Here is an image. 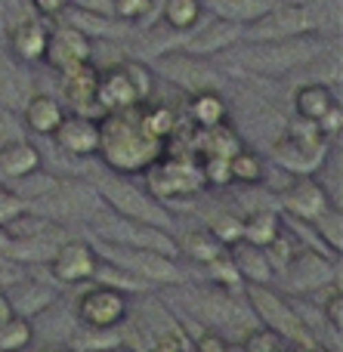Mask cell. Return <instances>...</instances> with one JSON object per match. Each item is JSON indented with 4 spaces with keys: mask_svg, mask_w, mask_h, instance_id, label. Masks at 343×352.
I'll return each instance as SVG.
<instances>
[{
    "mask_svg": "<svg viewBox=\"0 0 343 352\" xmlns=\"http://www.w3.org/2000/svg\"><path fill=\"white\" fill-rule=\"evenodd\" d=\"M118 176L146 173L164 155V142L148 136L140 121V109L111 111L99 121V152Z\"/></svg>",
    "mask_w": 343,
    "mask_h": 352,
    "instance_id": "obj_1",
    "label": "cell"
},
{
    "mask_svg": "<svg viewBox=\"0 0 343 352\" xmlns=\"http://www.w3.org/2000/svg\"><path fill=\"white\" fill-rule=\"evenodd\" d=\"M325 50V43L316 34L291 37V41H266V43H247L241 53V68L254 74H288L300 65H309L316 56Z\"/></svg>",
    "mask_w": 343,
    "mask_h": 352,
    "instance_id": "obj_2",
    "label": "cell"
},
{
    "mask_svg": "<svg viewBox=\"0 0 343 352\" xmlns=\"http://www.w3.org/2000/svg\"><path fill=\"white\" fill-rule=\"evenodd\" d=\"M272 158L291 176H313L328 158V140L319 133L316 121L294 118L272 146Z\"/></svg>",
    "mask_w": 343,
    "mask_h": 352,
    "instance_id": "obj_3",
    "label": "cell"
},
{
    "mask_svg": "<svg viewBox=\"0 0 343 352\" xmlns=\"http://www.w3.org/2000/svg\"><path fill=\"white\" fill-rule=\"evenodd\" d=\"M96 192H99V198H102V204H109V210L118 213V217L170 232V213L164 210V204H161L158 198H152L146 188L124 179V176H109V179H102Z\"/></svg>",
    "mask_w": 343,
    "mask_h": 352,
    "instance_id": "obj_4",
    "label": "cell"
},
{
    "mask_svg": "<svg viewBox=\"0 0 343 352\" xmlns=\"http://www.w3.org/2000/svg\"><path fill=\"white\" fill-rule=\"evenodd\" d=\"M316 34V16L307 3L297 0H276L257 22L241 31L245 43H266V41H291V37Z\"/></svg>",
    "mask_w": 343,
    "mask_h": 352,
    "instance_id": "obj_5",
    "label": "cell"
},
{
    "mask_svg": "<svg viewBox=\"0 0 343 352\" xmlns=\"http://www.w3.org/2000/svg\"><path fill=\"white\" fill-rule=\"evenodd\" d=\"M146 179H148V195L158 201L192 198V195L208 188L195 155H186V158L183 155H161L146 170Z\"/></svg>",
    "mask_w": 343,
    "mask_h": 352,
    "instance_id": "obj_6",
    "label": "cell"
},
{
    "mask_svg": "<svg viewBox=\"0 0 343 352\" xmlns=\"http://www.w3.org/2000/svg\"><path fill=\"white\" fill-rule=\"evenodd\" d=\"M93 229L102 235L105 244H121V248H142V250H158V254L177 256L179 248L173 241L170 232L155 229L146 223H133V219H124L118 213L102 210L99 217H93Z\"/></svg>",
    "mask_w": 343,
    "mask_h": 352,
    "instance_id": "obj_7",
    "label": "cell"
},
{
    "mask_svg": "<svg viewBox=\"0 0 343 352\" xmlns=\"http://www.w3.org/2000/svg\"><path fill=\"white\" fill-rule=\"evenodd\" d=\"M105 210L96 188L78 186V182H62L49 195L31 201L28 213H37L43 219H93Z\"/></svg>",
    "mask_w": 343,
    "mask_h": 352,
    "instance_id": "obj_8",
    "label": "cell"
},
{
    "mask_svg": "<svg viewBox=\"0 0 343 352\" xmlns=\"http://www.w3.org/2000/svg\"><path fill=\"white\" fill-rule=\"evenodd\" d=\"M247 297H251V306L257 312V318L269 328V334H276L278 340L297 343V346H309V328L269 285H251L247 287Z\"/></svg>",
    "mask_w": 343,
    "mask_h": 352,
    "instance_id": "obj_9",
    "label": "cell"
},
{
    "mask_svg": "<svg viewBox=\"0 0 343 352\" xmlns=\"http://www.w3.org/2000/svg\"><path fill=\"white\" fill-rule=\"evenodd\" d=\"M102 256L118 269H127L130 275L148 281V285H177L183 281V269L177 260L158 250H142V248H121V244H105L102 241Z\"/></svg>",
    "mask_w": 343,
    "mask_h": 352,
    "instance_id": "obj_10",
    "label": "cell"
},
{
    "mask_svg": "<svg viewBox=\"0 0 343 352\" xmlns=\"http://www.w3.org/2000/svg\"><path fill=\"white\" fill-rule=\"evenodd\" d=\"M127 316H130V300H127V294L115 291V287L93 285L78 300V318L84 328L109 331L127 322Z\"/></svg>",
    "mask_w": 343,
    "mask_h": 352,
    "instance_id": "obj_11",
    "label": "cell"
},
{
    "mask_svg": "<svg viewBox=\"0 0 343 352\" xmlns=\"http://www.w3.org/2000/svg\"><path fill=\"white\" fill-rule=\"evenodd\" d=\"M53 72H68V68H78L84 62H93V41L87 34H80L78 28H71L68 22H59L49 28L47 34V53H43Z\"/></svg>",
    "mask_w": 343,
    "mask_h": 352,
    "instance_id": "obj_12",
    "label": "cell"
},
{
    "mask_svg": "<svg viewBox=\"0 0 343 352\" xmlns=\"http://www.w3.org/2000/svg\"><path fill=\"white\" fill-rule=\"evenodd\" d=\"M152 72L170 78L173 84L186 87L189 93H201V90H220V72L214 65L201 59V56H189V53H173V56H161L158 65Z\"/></svg>",
    "mask_w": 343,
    "mask_h": 352,
    "instance_id": "obj_13",
    "label": "cell"
},
{
    "mask_svg": "<svg viewBox=\"0 0 343 352\" xmlns=\"http://www.w3.org/2000/svg\"><path fill=\"white\" fill-rule=\"evenodd\" d=\"M99 254L87 241H62L49 260V272L59 285H84L96 278Z\"/></svg>",
    "mask_w": 343,
    "mask_h": 352,
    "instance_id": "obj_14",
    "label": "cell"
},
{
    "mask_svg": "<svg viewBox=\"0 0 343 352\" xmlns=\"http://www.w3.org/2000/svg\"><path fill=\"white\" fill-rule=\"evenodd\" d=\"M282 207L297 223H316V219L331 207V198H328V192L313 176H294V179L282 188Z\"/></svg>",
    "mask_w": 343,
    "mask_h": 352,
    "instance_id": "obj_15",
    "label": "cell"
},
{
    "mask_svg": "<svg viewBox=\"0 0 343 352\" xmlns=\"http://www.w3.org/2000/svg\"><path fill=\"white\" fill-rule=\"evenodd\" d=\"M140 105H146V102H142L140 93H136L133 78H130V72H127L124 62H118V65L99 72L96 109H102L105 115H111V111H130V109H140Z\"/></svg>",
    "mask_w": 343,
    "mask_h": 352,
    "instance_id": "obj_16",
    "label": "cell"
},
{
    "mask_svg": "<svg viewBox=\"0 0 343 352\" xmlns=\"http://www.w3.org/2000/svg\"><path fill=\"white\" fill-rule=\"evenodd\" d=\"M334 275L338 272H334L328 256L316 254V250H300V254H294L291 263L285 266V285L297 294L319 291V287H331Z\"/></svg>",
    "mask_w": 343,
    "mask_h": 352,
    "instance_id": "obj_17",
    "label": "cell"
},
{
    "mask_svg": "<svg viewBox=\"0 0 343 352\" xmlns=\"http://www.w3.org/2000/svg\"><path fill=\"white\" fill-rule=\"evenodd\" d=\"M56 146L71 158H93L99 152V121L90 115H65L53 133Z\"/></svg>",
    "mask_w": 343,
    "mask_h": 352,
    "instance_id": "obj_18",
    "label": "cell"
},
{
    "mask_svg": "<svg viewBox=\"0 0 343 352\" xmlns=\"http://www.w3.org/2000/svg\"><path fill=\"white\" fill-rule=\"evenodd\" d=\"M49 28L34 16H25L6 28V47L16 62H43Z\"/></svg>",
    "mask_w": 343,
    "mask_h": 352,
    "instance_id": "obj_19",
    "label": "cell"
},
{
    "mask_svg": "<svg viewBox=\"0 0 343 352\" xmlns=\"http://www.w3.org/2000/svg\"><path fill=\"white\" fill-rule=\"evenodd\" d=\"M239 37H241L239 25H229V22H223V19H214V22L201 25L192 37H186L183 53L201 56V59L208 56L210 59V56H220V53H226V50H232L235 43H239Z\"/></svg>",
    "mask_w": 343,
    "mask_h": 352,
    "instance_id": "obj_20",
    "label": "cell"
},
{
    "mask_svg": "<svg viewBox=\"0 0 343 352\" xmlns=\"http://www.w3.org/2000/svg\"><path fill=\"white\" fill-rule=\"evenodd\" d=\"M62 80V93L65 99L74 105L78 115H84L87 109H96V80H99V68L93 62H84L78 68H68L59 74Z\"/></svg>",
    "mask_w": 343,
    "mask_h": 352,
    "instance_id": "obj_21",
    "label": "cell"
},
{
    "mask_svg": "<svg viewBox=\"0 0 343 352\" xmlns=\"http://www.w3.org/2000/svg\"><path fill=\"white\" fill-rule=\"evenodd\" d=\"M65 118V109L56 96L49 93H34V96L25 99V109H22V127H28L31 133L37 136H53L56 127L62 124Z\"/></svg>",
    "mask_w": 343,
    "mask_h": 352,
    "instance_id": "obj_22",
    "label": "cell"
},
{
    "mask_svg": "<svg viewBox=\"0 0 343 352\" xmlns=\"http://www.w3.org/2000/svg\"><path fill=\"white\" fill-rule=\"evenodd\" d=\"M34 170H41V152H37L34 142L28 140H10L0 146V176L10 182L31 176Z\"/></svg>",
    "mask_w": 343,
    "mask_h": 352,
    "instance_id": "obj_23",
    "label": "cell"
},
{
    "mask_svg": "<svg viewBox=\"0 0 343 352\" xmlns=\"http://www.w3.org/2000/svg\"><path fill=\"white\" fill-rule=\"evenodd\" d=\"M3 294H6V300H10L12 316L28 318V322L43 316V312L56 303V291H49V287H43V285H12V287H6Z\"/></svg>",
    "mask_w": 343,
    "mask_h": 352,
    "instance_id": "obj_24",
    "label": "cell"
},
{
    "mask_svg": "<svg viewBox=\"0 0 343 352\" xmlns=\"http://www.w3.org/2000/svg\"><path fill=\"white\" fill-rule=\"evenodd\" d=\"M189 121L195 124L198 130H210L220 127V124L229 121V102L220 90H201L189 96Z\"/></svg>",
    "mask_w": 343,
    "mask_h": 352,
    "instance_id": "obj_25",
    "label": "cell"
},
{
    "mask_svg": "<svg viewBox=\"0 0 343 352\" xmlns=\"http://www.w3.org/2000/svg\"><path fill=\"white\" fill-rule=\"evenodd\" d=\"M229 260H232V266L239 269L241 278L251 281V285H269V281L276 278L263 248H254V244H247V241H239L229 248Z\"/></svg>",
    "mask_w": 343,
    "mask_h": 352,
    "instance_id": "obj_26",
    "label": "cell"
},
{
    "mask_svg": "<svg viewBox=\"0 0 343 352\" xmlns=\"http://www.w3.org/2000/svg\"><path fill=\"white\" fill-rule=\"evenodd\" d=\"M276 0H201V6H208L214 12V19H223L229 25L247 28L251 22H257Z\"/></svg>",
    "mask_w": 343,
    "mask_h": 352,
    "instance_id": "obj_27",
    "label": "cell"
},
{
    "mask_svg": "<svg viewBox=\"0 0 343 352\" xmlns=\"http://www.w3.org/2000/svg\"><path fill=\"white\" fill-rule=\"evenodd\" d=\"M245 142L235 133L229 124H220V127L201 130L195 140V158H232L235 152H241Z\"/></svg>",
    "mask_w": 343,
    "mask_h": 352,
    "instance_id": "obj_28",
    "label": "cell"
},
{
    "mask_svg": "<svg viewBox=\"0 0 343 352\" xmlns=\"http://www.w3.org/2000/svg\"><path fill=\"white\" fill-rule=\"evenodd\" d=\"M334 105H338L334 90L328 84H319V80L297 87V93H294V111H297V118H303V121H319V118L325 115L328 109H334Z\"/></svg>",
    "mask_w": 343,
    "mask_h": 352,
    "instance_id": "obj_29",
    "label": "cell"
},
{
    "mask_svg": "<svg viewBox=\"0 0 343 352\" xmlns=\"http://www.w3.org/2000/svg\"><path fill=\"white\" fill-rule=\"evenodd\" d=\"M278 232H282V217L276 210H266V207H257L241 219V241L254 244V248H266Z\"/></svg>",
    "mask_w": 343,
    "mask_h": 352,
    "instance_id": "obj_30",
    "label": "cell"
},
{
    "mask_svg": "<svg viewBox=\"0 0 343 352\" xmlns=\"http://www.w3.org/2000/svg\"><path fill=\"white\" fill-rule=\"evenodd\" d=\"M56 248H59V241L37 232V235H28V238H12L10 248H6V256H12L19 263H49Z\"/></svg>",
    "mask_w": 343,
    "mask_h": 352,
    "instance_id": "obj_31",
    "label": "cell"
},
{
    "mask_svg": "<svg viewBox=\"0 0 343 352\" xmlns=\"http://www.w3.org/2000/svg\"><path fill=\"white\" fill-rule=\"evenodd\" d=\"M177 248L183 250V254L189 256V260L201 263V266H208V263L220 260V256L229 250V248H223V244L217 241V238L210 235L208 229H198V232H189V235H183V238H179Z\"/></svg>",
    "mask_w": 343,
    "mask_h": 352,
    "instance_id": "obj_32",
    "label": "cell"
},
{
    "mask_svg": "<svg viewBox=\"0 0 343 352\" xmlns=\"http://www.w3.org/2000/svg\"><path fill=\"white\" fill-rule=\"evenodd\" d=\"M204 16L201 0H164L161 6V19L167 28L173 31H192Z\"/></svg>",
    "mask_w": 343,
    "mask_h": 352,
    "instance_id": "obj_33",
    "label": "cell"
},
{
    "mask_svg": "<svg viewBox=\"0 0 343 352\" xmlns=\"http://www.w3.org/2000/svg\"><path fill=\"white\" fill-rule=\"evenodd\" d=\"M266 167H263V158L251 148H241L229 158V182H239V186H257L263 179Z\"/></svg>",
    "mask_w": 343,
    "mask_h": 352,
    "instance_id": "obj_34",
    "label": "cell"
},
{
    "mask_svg": "<svg viewBox=\"0 0 343 352\" xmlns=\"http://www.w3.org/2000/svg\"><path fill=\"white\" fill-rule=\"evenodd\" d=\"M140 121L148 130V136H155L158 142H167L177 133V115L167 105H140Z\"/></svg>",
    "mask_w": 343,
    "mask_h": 352,
    "instance_id": "obj_35",
    "label": "cell"
},
{
    "mask_svg": "<svg viewBox=\"0 0 343 352\" xmlns=\"http://www.w3.org/2000/svg\"><path fill=\"white\" fill-rule=\"evenodd\" d=\"M34 340V324L28 318L12 316L0 324V352H25Z\"/></svg>",
    "mask_w": 343,
    "mask_h": 352,
    "instance_id": "obj_36",
    "label": "cell"
},
{
    "mask_svg": "<svg viewBox=\"0 0 343 352\" xmlns=\"http://www.w3.org/2000/svg\"><path fill=\"white\" fill-rule=\"evenodd\" d=\"M56 186H59V179H56V176H49V173H43V170H34L31 176H22V179L12 182L10 192L19 195L25 204H31V201H37V198H43V195H49Z\"/></svg>",
    "mask_w": 343,
    "mask_h": 352,
    "instance_id": "obj_37",
    "label": "cell"
},
{
    "mask_svg": "<svg viewBox=\"0 0 343 352\" xmlns=\"http://www.w3.org/2000/svg\"><path fill=\"white\" fill-rule=\"evenodd\" d=\"M316 229H319V238L328 244V250H334V256L343 250V219L338 207H328L319 219H316Z\"/></svg>",
    "mask_w": 343,
    "mask_h": 352,
    "instance_id": "obj_38",
    "label": "cell"
},
{
    "mask_svg": "<svg viewBox=\"0 0 343 352\" xmlns=\"http://www.w3.org/2000/svg\"><path fill=\"white\" fill-rule=\"evenodd\" d=\"M208 232L223 244V248H232V244L241 241V217H232V213H220V217L210 223Z\"/></svg>",
    "mask_w": 343,
    "mask_h": 352,
    "instance_id": "obj_39",
    "label": "cell"
},
{
    "mask_svg": "<svg viewBox=\"0 0 343 352\" xmlns=\"http://www.w3.org/2000/svg\"><path fill=\"white\" fill-rule=\"evenodd\" d=\"M124 65H127L130 78H133V87H136V93H140V99H142V102H148V99H152V90H155V72H152V65H146V62H136V59H127Z\"/></svg>",
    "mask_w": 343,
    "mask_h": 352,
    "instance_id": "obj_40",
    "label": "cell"
},
{
    "mask_svg": "<svg viewBox=\"0 0 343 352\" xmlns=\"http://www.w3.org/2000/svg\"><path fill=\"white\" fill-rule=\"evenodd\" d=\"M155 0H111V16L118 22H140L152 12Z\"/></svg>",
    "mask_w": 343,
    "mask_h": 352,
    "instance_id": "obj_41",
    "label": "cell"
},
{
    "mask_svg": "<svg viewBox=\"0 0 343 352\" xmlns=\"http://www.w3.org/2000/svg\"><path fill=\"white\" fill-rule=\"evenodd\" d=\"M80 340H84L80 346H84V349H93V352H109V349L124 346V337L118 334L115 328H109V331H93V328H87Z\"/></svg>",
    "mask_w": 343,
    "mask_h": 352,
    "instance_id": "obj_42",
    "label": "cell"
},
{
    "mask_svg": "<svg viewBox=\"0 0 343 352\" xmlns=\"http://www.w3.org/2000/svg\"><path fill=\"white\" fill-rule=\"evenodd\" d=\"M195 352H247L245 343H235L223 334H214V331H204L195 340Z\"/></svg>",
    "mask_w": 343,
    "mask_h": 352,
    "instance_id": "obj_43",
    "label": "cell"
},
{
    "mask_svg": "<svg viewBox=\"0 0 343 352\" xmlns=\"http://www.w3.org/2000/svg\"><path fill=\"white\" fill-rule=\"evenodd\" d=\"M22 213H28V204H25L19 195H12L10 188H0V226H10V223H16Z\"/></svg>",
    "mask_w": 343,
    "mask_h": 352,
    "instance_id": "obj_44",
    "label": "cell"
},
{
    "mask_svg": "<svg viewBox=\"0 0 343 352\" xmlns=\"http://www.w3.org/2000/svg\"><path fill=\"white\" fill-rule=\"evenodd\" d=\"M328 303H325V318H328V324L334 328V334H343V294H340V287L334 285V287H328Z\"/></svg>",
    "mask_w": 343,
    "mask_h": 352,
    "instance_id": "obj_45",
    "label": "cell"
},
{
    "mask_svg": "<svg viewBox=\"0 0 343 352\" xmlns=\"http://www.w3.org/2000/svg\"><path fill=\"white\" fill-rule=\"evenodd\" d=\"M316 127H319V133L325 136V140H331V136H338L340 130H343V109H340V102L334 105V109H328L325 115L316 121Z\"/></svg>",
    "mask_w": 343,
    "mask_h": 352,
    "instance_id": "obj_46",
    "label": "cell"
},
{
    "mask_svg": "<svg viewBox=\"0 0 343 352\" xmlns=\"http://www.w3.org/2000/svg\"><path fill=\"white\" fill-rule=\"evenodd\" d=\"M19 133H22V121L12 115V109H6V105L0 102V146L10 140H19Z\"/></svg>",
    "mask_w": 343,
    "mask_h": 352,
    "instance_id": "obj_47",
    "label": "cell"
},
{
    "mask_svg": "<svg viewBox=\"0 0 343 352\" xmlns=\"http://www.w3.org/2000/svg\"><path fill=\"white\" fill-rule=\"evenodd\" d=\"M31 3L37 6V12L47 19H62V12L68 10V6L74 3V0H31Z\"/></svg>",
    "mask_w": 343,
    "mask_h": 352,
    "instance_id": "obj_48",
    "label": "cell"
},
{
    "mask_svg": "<svg viewBox=\"0 0 343 352\" xmlns=\"http://www.w3.org/2000/svg\"><path fill=\"white\" fill-rule=\"evenodd\" d=\"M12 318V309H10V300H6V294L0 291V324L3 322H10Z\"/></svg>",
    "mask_w": 343,
    "mask_h": 352,
    "instance_id": "obj_49",
    "label": "cell"
},
{
    "mask_svg": "<svg viewBox=\"0 0 343 352\" xmlns=\"http://www.w3.org/2000/svg\"><path fill=\"white\" fill-rule=\"evenodd\" d=\"M10 241H12V238H10V232H6L3 226H0V254H6V248H10Z\"/></svg>",
    "mask_w": 343,
    "mask_h": 352,
    "instance_id": "obj_50",
    "label": "cell"
},
{
    "mask_svg": "<svg viewBox=\"0 0 343 352\" xmlns=\"http://www.w3.org/2000/svg\"><path fill=\"white\" fill-rule=\"evenodd\" d=\"M37 352H65V349H59V346H43V349H37Z\"/></svg>",
    "mask_w": 343,
    "mask_h": 352,
    "instance_id": "obj_51",
    "label": "cell"
},
{
    "mask_svg": "<svg viewBox=\"0 0 343 352\" xmlns=\"http://www.w3.org/2000/svg\"><path fill=\"white\" fill-rule=\"evenodd\" d=\"M109 352H130L127 346H118V349H109Z\"/></svg>",
    "mask_w": 343,
    "mask_h": 352,
    "instance_id": "obj_52",
    "label": "cell"
},
{
    "mask_svg": "<svg viewBox=\"0 0 343 352\" xmlns=\"http://www.w3.org/2000/svg\"><path fill=\"white\" fill-rule=\"evenodd\" d=\"M65 352H71V349H65Z\"/></svg>",
    "mask_w": 343,
    "mask_h": 352,
    "instance_id": "obj_53",
    "label": "cell"
}]
</instances>
